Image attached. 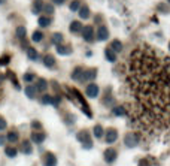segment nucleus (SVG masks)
<instances>
[{"mask_svg":"<svg viewBox=\"0 0 170 166\" xmlns=\"http://www.w3.org/2000/svg\"><path fill=\"white\" fill-rule=\"evenodd\" d=\"M160 11H163V12H167V9H166V5H160Z\"/></svg>","mask_w":170,"mask_h":166,"instance_id":"37998d69","label":"nucleus"},{"mask_svg":"<svg viewBox=\"0 0 170 166\" xmlns=\"http://www.w3.org/2000/svg\"><path fill=\"white\" fill-rule=\"evenodd\" d=\"M79 17H81L82 20H87L90 17V8H87V6L81 8V9H79Z\"/></svg>","mask_w":170,"mask_h":166,"instance_id":"a878e982","label":"nucleus"},{"mask_svg":"<svg viewBox=\"0 0 170 166\" xmlns=\"http://www.w3.org/2000/svg\"><path fill=\"white\" fill-rule=\"evenodd\" d=\"M43 64L46 66V68H54L55 66V58H54V55H51V54H48L43 57Z\"/></svg>","mask_w":170,"mask_h":166,"instance_id":"2eb2a0df","label":"nucleus"},{"mask_svg":"<svg viewBox=\"0 0 170 166\" xmlns=\"http://www.w3.org/2000/svg\"><path fill=\"white\" fill-rule=\"evenodd\" d=\"M124 68L127 114L146 138H170V58L146 43L131 51Z\"/></svg>","mask_w":170,"mask_h":166,"instance_id":"f257e3e1","label":"nucleus"},{"mask_svg":"<svg viewBox=\"0 0 170 166\" xmlns=\"http://www.w3.org/2000/svg\"><path fill=\"white\" fill-rule=\"evenodd\" d=\"M82 23L81 21H73L72 24H70V32L73 33V35H76V33H81L82 32Z\"/></svg>","mask_w":170,"mask_h":166,"instance_id":"ddd939ff","label":"nucleus"},{"mask_svg":"<svg viewBox=\"0 0 170 166\" xmlns=\"http://www.w3.org/2000/svg\"><path fill=\"white\" fill-rule=\"evenodd\" d=\"M93 133H94L95 138H102V136H104V129H103L100 124L94 126V130H93Z\"/></svg>","mask_w":170,"mask_h":166,"instance_id":"aec40b11","label":"nucleus"},{"mask_svg":"<svg viewBox=\"0 0 170 166\" xmlns=\"http://www.w3.org/2000/svg\"><path fill=\"white\" fill-rule=\"evenodd\" d=\"M169 49H170V43H169Z\"/></svg>","mask_w":170,"mask_h":166,"instance_id":"a18cd8bd","label":"nucleus"},{"mask_svg":"<svg viewBox=\"0 0 170 166\" xmlns=\"http://www.w3.org/2000/svg\"><path fill=\"white\" fill-rule=\"evenodd\" d=\"M32 141L36 142V144H42V142L45 141V135H43L42 132H33V133H32Z\"/></svg>","mask_w":170,"mask_h":166,"instance_id":"4468645a","label":"nucleus"},{"mask_svg":"<svg viewBox=\"0 0 170 166\" xmlns=\"http://www.w3.org/2000/svg\"><path fill=\"white\" fill-rule=\"evenodd\" d=\"M57 53L61 55H69V54H72V47L60 43V45H57Z\"/></svg>","mask_w":170,"mask_h":166,"instance_id":"9b49d317","label":"nucleus"},{"mask_svg":"<svg viewBox=\"0 0 170 166\" xmlns=\"http://www.w3.org/2000/svg\"><path fill=\"white\" fill-rule=\"evenodd\" d=\"M21 151L24 153V154H32V145H30V142L28 141H24L22 144H21Z\"/></svg>","mask_w":170,"mask_h":166,"instance_id":"6ab92c4d","label":"nucleus"},{"mask_svg":"<svg viewBox=\"0 0 170 166\" xmlns=\"http://www.w3.org/2000/svg\"><path fill=\"white\" fill-rule=\"evenodd\" d=\"M110 49L114 53H121L123 51V43L118 41V39H115V41H112V43H110Z\"/></svg>","mask_w":170,"mask_h":166,"instance_id":"f3484780","label":"nucleus"},{"mask_svg":"<svg viewBox=\"0 0 170 166\" xmlns=\"http://www.w3.org/2000/svg\"><path fill=\"white\" fill-rule=\"evenodd\" d=\"M43 165L45 166H57V157L52 153H45L43 156Z\"/></svg>","mask_w":170,"mask_h":166,"instance_id":"423d86ee","label":"nucleus"},{"mask_svg":"<svg viewBox=\"0 0 170 166\" xmlns=\"http://www.w3.org/2000/svg\"><path fill=\"white\" fill-rule=\"evenodd\" d=\"M5 2H6V0H0V5H2V3H5Z\"/></svg>","mask_w":170,"mask_h":166,"instance_id":"c03bdc74","label":"nucleus"},{"mask_svg":"<svg viewBox=\"0 0 170 166\" xmlns=\"http://www.w3.org/2000/svg\"><path fill=\"white\" fill-rule=\"evenodd\" d=\"M43 11H45L46 14H52V12H54V8H52V5H45V6H43Z\"/></svg>","mask_w":170,"mask_h":166,"instance_id":"e433bc0d","label":"nucleus"},{"mask_svg":"<svg viewBox=\"0 0 170 166\" xmlns=\"http://www.w3.org/2000/svg\"><path fill=\"white\" fill-rule=\"evenodd\" d=\"M9 60H11V57H9V55H3V57L0 58V66H5V64H7V63H9Z\"/></svg>","mask_w":170,"mask_h":166,"instance_id":"72a5a7b5","label":"nucleus"},{"mask_svg":"<svg viewBox=\"0 0 170 166\" xmlns=\"http://www.w3.org/2000/svg\"><path fill=\"white\" fill-rule=\"evenodd\" d=\"M112 112H114L115 115H118V117H123V115H127V111H125V106H115Z\"/></svg>","mask_w":170,"mask_h":166,"instance_id":"5701e85b","label":"nucleus"},{"mask_svg":"<svg viewBox=\"0 0 170 166\" xmlns=\"http://www.w3.org/2000/svg\"><path fill=\"white\" fill-rule=\"evenodd\" d=\"M32 39H33V42H41L42 39H43V33H42V32H34L33 36H32Z\"/></svg>","mask_w":170,"mask_h":166,"instance_id":"c756f323","label":"nucleus"},{"mask_svg":"<svg viewBox=\"0 0 170 166\" xmlns=\"http://www.w3.org/2000/svg\"><path fill=\"white\" fill-rule=\"evenodd\" d=\"M140 166H151L149 165V159H142L140 160Z\"/></svg>","mask_w":170,"mask_h":166,"instance_id":"58836bf2","label":"nucleus"},{"mask_svg":"<svg viewBox=\"0 0 170 166\" xmlns=\"http://www.w3.org/2000/svg\"><path fill=\"white\" fill-rule=\"evenodd\" d=\"M42 9V5L37 2V3H34V6H33V12L34 14H39V11Z\"/></svg>","mask_w":170,"mask_h":166,"instance_id":"4c0bfd02","label":"nucleus"},{"mask_svg":"<svg viewBox=\"0 0 170 166\" xmlns=\"http://www.w3.org/2000/svg\"><path fill=\"white\" fill-rule=\"evenodd\" d=\"M52 3H54V5H63L64 0H52Z\"/></svg>","mask_w":170,"mask_h":166,"instance_id":"a19ab883","label":"nucleus"},{"mask_svg":"<svg viewBox=\"0 0 170 166\" xmlns=\"http://www.w3.org/2000/svg\"><path fill=\"white\" fill-rule=\"evenodd\" d=\"M97 75V70L95 69H90V70H84V81H91L94 79Z\"/></svg>","mask_w":170,"mask_h":166,"instance_id":"dca6fc26","label":"nucleus"},{"mask_svg":"<svg viewBox=\"0 0 170 166\" xmlns=\"http://www.w3.org/2000/svg\"><path fill=\"white\" fill-rule=\"evenodd\" d=\"M76 138H78V141L79 142H82V145H84V148H93V141H91V138H90V132L88 130H81L78 135H76Z\"/></svg>","mask_w":170,"mask_h":166,"instance_id":"7ed1b4c3","label":"nucleus"},{"mask_svg":"<svg viewBox=\"0 0 170 166\" xmlns=\"http://www.w3.org/2000/svg\"><path fill=\"white\" fill-rule=\"evenodd\" d=\"M37 23H39L41 27H48V26L51 24V18H49V17H41Z\"/></svg>","mask_w":170,"mask_h":166,"instance_id":"bb28decb","label":"nucleus"},{"mask_svg":"<svg viewBox=\"0 0 170 166\" xmlns=\"http://www.w3.org/2000/svg\"><path fill=\"white\" fill-rule=\"evenodd\" d=\"M27 55L30 60H37V51L34 48H28L27 49Z\"/></svg>","mask_w":170,"mask_h":166,"instance_id":"c85d7f7f","label":"nucleus"},{"mask_svg":"<svg viewBox=\"0 0 170 166\" xmlns=\"http://www.w3.org/2000/svg\"><path fill=\"white\" fill-rule=\"evenodd\" d=\"M72 79H75V81H84V69L82 68H76L72 72Z\"/></svg>","mask_w":170,"mask_h":166,"instance_id":"f8f14e48","label":"nucleus"},{"mask_svg":"<svg viewBox=\"0 0 170 166\" xmlns=\"http://www.w3.org/2000/svg\"><path fill=\"white\" fill-rule=\"evenodd\" d=\"M32 127H33V129H41L42 124L39 121H33V123H32Z\"/></svg>","mask_w":170,"mask_h":166,"instance_id":"ea45409f","label":"nucleus"},{"mask_svg":"<svg viewBox=\"0 0 170 166\" xmlns=\"http://www.w3.org/2000/svg\"><path fill=\"white\" fill-rule=\"evenodd\" d=\"M46 88H48L46 79H43V78L37 79V84H36V90H37V91H45Z\"/></svg>","mask_w":170,"mask_h":166,"instance_id":"a211bd4d","label":"nucleus"},{"mask_svg":"<svg viewBox=\"0 0 170 166\" xmlns=\"http://www.w3.org/2000/svg\"><path fill=\"white\" fill-rule=\"evenodd\" d=\"M69 91L75 96V99H78V102L81 103V108H82V111H84V114L87 115V117H93V112H91V109H90L88 106H87V103H85V100H84V97H82V94L79 93L78 90H75V88H69Z\"/></svg>","mask_w":170,"mask_h":166,"instance_id":"f03ea898","label":"nucleus"},{"mask_svg":"<svg viewBox=\"0 0 170 166\" xmlns=\"http://www.w3.org/2000/svg\"><path fill=\"white\" fill-rule=\"evenodd\" d=\"M63 39H64V36H63L61 33H54V35H52V43H55V45L63 43Z\"/></svg>","mask_w":170,"mask_h":166,"instance_id":"393cba45","label":"nucleus"},{"mask_svg":"<svg viewBox=\"0 0 170 166\" xmlns=\"http://www.w3.org/2000/svg\"><path fill=\"white\" fill-rule=\"evenodd\" d=\"M108 38H109L108 28L104 27V26H100L99 30H97V39H99V41H106Z\"/></svg>","mask_w":170,"mask_h":166,"instance_id":"9d476101","label":"nucleus"},{"mask_svg":"<svg viewBox=\"0 0 170 166\" xmlns=\"http://www.w3.org/2000/svg\"><path fill=\"white\" fill-rule=\"evenodd\" d=\"M82 36H84V39L87 42H91L93 39H94V30H93V27L91 26H87V27L82 28Z\"/></svg>","mask_w":170,"mask_h":166,"instance_id":"0eeeda50","label":"nucleus"},{"mask_svg":"<svg viewBox=\"0 0 170 166\" xmlns=\"http://www.w3.org/2000/svg\"><path fill=\"white\" fill-rule=\"evenodd\" d=\"M5 142H6V138L5 136H0V145H3Z\"/></svg>","mask_w":170,"mask_h":166,"instance_id":"79ce46f5","label":"nucleus"},{"mask_svg":"<svg viewBox=\"0 0 170 166\" xmlns=\"http://www.w3.org/2000/svg\"><path fill=\"white\" fill-rule=\"evenodd\" d=\"M5 153H6L7 157H11V159H14L15 156L18 154V151H17V148L15 147H6V150H5Z\"/></svg>","mask_w":170,"mask_h":166,"instance_id":"b1692460","label":"nucleus"},{"mask_svg":"<svg viewBox=\"0 0 170 166\" xmlns=\"http://www.w3.org/2000/svg\"><path fill=\"white\" fill-rule=\"evenodd\" d=\"M139 141H140V138H139V135H137V133H134V132L127 133V135L124 136V144H125V147H129V148L136 147L137 144H139Z\"/></svg>","mask_w":170,"mask_h":166,"instance_id":"20e7f679","label":"nucleus"},{"mask_svg":"<svg viewBox=\"0 0 170 166\" xmlns=\"http://www.w3.org/2000/svg\"><path fill=\"white\" fill-rule=\"evenodd\" d=\"M6 139L7 141H9V142H17V141H18V133H17V132H9V133H7V136H6Z\"/></svg>","mask_w":170,"mask_h":166,"instance_id":"cd10ccee","label":"nucleus"},{"mask_svg":"<svg viewBox=\"0 0 170 166\" xmlns=\"http://www.w3.org/2000/svg\"><path fill=\"white\" fill-rule=\"evenodd\" d=\"M81 6V3H79V0H73L72 3H70V11H78Z\"/></svg>","mask_w":170,"mask_h":166,"instance_id":"2f4dec72","label":"nucleus"},{"mask_svg":"<svg viewBox=\"0 0 170 166\" xmlns=\"http://www.w3.org/2000/svg\"><path fill=\"white\" fill-rule=\"evenodd\" d=\"M103 157H104V160H106L108 163H112V162H115V159H116V151L114 148H108V150H104Z\"/></svg>","mask_w":170,"mask_h":166,"instance_id":"6e6552de","label":"nucleus"},{"mask_svg":"<svg viewBox=\"0 0 170 166\" xmlns=\"http://www.w3.org/2000/svg\"><path fill=\"white\" fill-rule=\"evenodd\" d=\"M17 36H18L20 39H24V38H26V28H24V27H18V28H17Z\"/></svg>","mask_w":170,"mask_h":166,"instance_id":"7c9ffc66","label":"nucleus"},{"mask_svg":"<svg viewBox=\"0 0 170 166\" xmlns=\"http://www.w3.org/2000/svg\"><path fill=\"white\" fill-rule=\"evenodd\" d=\"M41 102L43 105H49L51 103V96H48V94H43L42 96V99H41Z\"/></svg>","mask_w":170,"mask_h":166,"instance_id":"473e14b6","label":"nucleus"},{"mask_svg":"<svg viewBox=\"0 0 170 166\" xmlns=\"http://www.w3.org/2000/svg\"><path fill=\"white\" fill-rule=\"evenodd\" d=\"M87 96L88 97H97L99 96V85H95V84H88V87H87Z\"/></svg>","mask_w":170,"mask_h":166,"instance_id":"1a4fd4ad","label":"nucleus"},{"mask_svg":"<svg viewBox=\"0 0 170 166\" xmlns=\"http://www.w3.org/2000/svg\"><path fill=\"white\" fill-rule=\"evenodd\" d=\"M36 93H37L36 87H33V85H28V87H26V94H27V97H30V99H34V97H36Z\"/></svg>","mask_w":170,"mask_h":166,"instance_id":"412c9836","label":"nucleus"},{"mask_svg":"<svg viewBox=\"0 0 170 166\" xmlns=\"http://www.w3.org/2000/svg\"><path fill=\"white\" fill-rule=\"evenodd\" d=\"M104 55H106V58H108L109 62H115L116 60V53H114L110 48H106V51H104Z\"/></svg>","mask_w":170,"mask_h":166,"instance_id":"4be33fe9","label":"nucleus"},{"mask_svg":"<svg viewBox=\"0 0 170 166\" xmlns=\"http://www.w3.org/2000/svg\"><path fill=\"white\" fill-rule=\"evenodd\" d=\"M6 126H7L6 120H5L3 117H0V132H2V130H5V129H6Z\"/></svg>","mask_w":170,"mask_h":166,"instance_id":"f704fd0d","label":"nucleus"},{"mask_svg":"<svg viewBox=\"0 0 170 166\" xmlns=\"http://www.w3.org/2000/svg\"><path fill=\"white\" fill-rule=\"evenodd\" d=\"M33 79H34L33 73H26V75H24V81H26V83H32Z\"/></svg>","mask_w":170,"mask_h":166,"instance_id":"c9c22d12","label":"nucleus"},{"mask_svg":"<svg viewBox=\"0 0 170 166\" xmlns=\"http://www.w3.org/2000/svg\"><path fill=\"white\" fill-rule=\"evenodd\" d=\"M104 139L108 144H114L118 139V132L115 129H108V132H104Z\"/></svg>","mask_w":170,"mask_h":166,"instance_id":"39448f33","label":"nucleus"},{"mask_svg":"<svg viewBox=\"0 0 170 166\" xmlns=\"http://www.w3.org/2000/svg\"><path fill=\"white\" fill-rule=\"evenodd\" d=\"M169 3H170V0H169Z\"/></svg>","mask_w":170,"mask_h":166,"instance_id":"49530a36","label":"nucleus"}]
</instances>
